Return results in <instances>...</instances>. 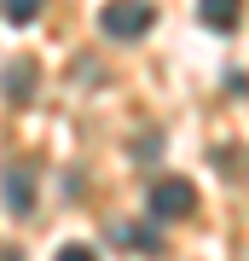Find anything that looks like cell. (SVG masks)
I'll return each mask as SVG.
<instances>
[{
    "label": "cell",
    "instance_id": "cell-1",
    "mask_svg": "<svg viewBox=\"0 0 249 261\" xmlns=\"http://www.w3.org/2000/svg\"><path fill=\"white\" fill-rule=\"evenodd\" d=\"M99 23H104V35H116V41H139L157 23V6H151V0H104Z\"/></svg>",
    "mask_w": 249,
    "mask_h": 261
},
{
    "label": "cell",
    "instance_id": "cell-2",
    "mask_svg": "<svg viewBox=\"0 0 249 261\" xmlns=\"http://www.w3.org/2000/svg\"><path fill=\"white\" fill-rule=\"evenodd\" d=\"M197 209V186L180 174H162L151 180V215H162V221H185V215Z\"/></svg>",
    "mask_w": 249,
    "mask_h": 261
},
{
    "label": "cell",
    "instance_id": "cell-3",
    "mask_svg": "<svg viewBox=\"0 0 249 261\" xmlns=\"http://www.w3.org/2000/svg\"><path fill=\"white\" fill-rule=\"evenodd\" d=\"M238 12H243V0H197V18H203L209 29H220V35L238 23Z\"/></svg>",
    "mask_w": 249,
    "mask_h": 261
},
{
    "label": "cell",
    "instance_id": "cell-4",
    "mask_svg": "<svg viewBox=\"0 0 249 261\" xmlns=\"http://www.w3.org/2000/svg\"><path fill=\"white\" fill-rule=\"evenodd\" d=\"M6 197H12L18 215H29V209H35V174H29V168H12V174H6Z\"/></svg>",
    "mask_w": 249,
    "mask_h": 261
},
{
    "label": "cell",
    "instance_id": "cell-5",
    "mask_svg": "<svg viewBox=\"0 0 249 261\" xmlns=\"http://www.w3.org/2000/svg\"><path fill=\"white\" fill-rule=\"evenodd\" d=\"M116 238H122V244H139V250H157V255H162V238H157V232H139V226H116Z\"/></svg>",
    "mask_w": 249,
    "mask_h": 261
},
{
    "label": "cell",
    "instance_id": "cell-6",
    "mask_svg": "<svg viewBox=\"0 0 249 261\" xmlns=\"http://www.w3.org/2000/svg\"><path fill=\"white\" fill-rule=\"evenodd\" d=\"M41 6H46V0H6V18L12 23H29V18H41Z\"/></svg>",
    "mask_w": 249,
    "mask_h": 261
},
{
    "label": "cell",
    "instance_id": "cell-7",
    "mask_svg": "<svg viewBox=\"0 0 249 261\" xmlns=\"http://www.w3.org/2000/svg\"><path fill=\"white\" fill-rule=\"evenodd\" d=\"M29 70H35V64H18V70H12V82H6L12 93H29V87H35V75H29Z\"/></svg>",
    "mask_w": 249,
    "mask_h": 261
},
{
    "label": "cell",
    "instance_id": "cell-8",
    "mask_svg": "<svg viewBox=\"0 0 249 261\" xmlns=\"http://www.w3.org/2000/svg\"><path fill=\"white\" fill-rule=\"evenodd\" d=\"M58 261H99V255H93L87 244H64V250H58Z\"/></svg>",
    "mask_w": 249,
    "mask_h": 261
}]
</instances>
